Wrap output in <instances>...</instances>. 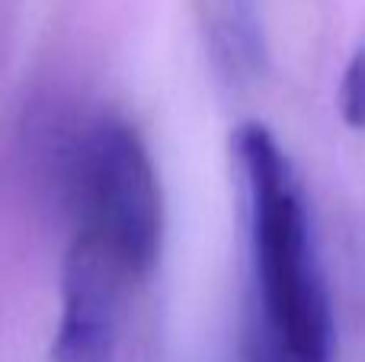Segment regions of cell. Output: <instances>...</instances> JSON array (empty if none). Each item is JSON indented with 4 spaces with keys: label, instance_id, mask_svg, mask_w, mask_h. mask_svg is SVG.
<instances>
[{
    "label": "cell",
    "instance_id": "obj_1",
    "mask_svg": "<svg viewBox=\"0 0 365 362\" xmlns=\"http://www.w3.org/2000/svg\"><path fill=\"white\" fill-rule=\"evenodd\" d=\"M247 209L250 324L240 362H334V311L295 164L263 122L231 138Z\"/></svg>",
    "mask_w": 365,
    "mask_h": 362
},
{
    "label": "cell",
    "instance_id": "obj_5",
    "mask_svg": "<svg viewBox=\"0 0 365 362\" xmlns=\"http://www.w3.org/2000/svg\"><path fill=\"white\" fill-rule=\"evenodd\" d=\"M336 109H340L343 125H349L353 132H365V42L349 55L340 74Z\"/></svg>",
    "mask_w": 365,
    "mask_h": 362
},
{
    "label": "cell",
    "instance_id": "obj_2",
    "mask_svg": "<svg viewBox=\"0 0 365 362\" xmlns=\"http://www.w3.org/2000/svg\"><path fill=\"white\" fill-rule=\"evenodd\" d=\"M74 234L103 247L132 282L148 279L164 250V192L145 138L103 115L71 157Z\"/></svg>",
    "mask_w": 365,
    "mask_h": 362
},
{
    "label": "cell",
    "instance_id": "obj_4",
    "mask_svg": "<svg viewBox=\"0 0 365 362\" xmlns=\"http://www.w3.org/2000/svg\"><path fill=\"white\" fill-rule=\"evenodd\" d=\"M205 29L218 61L231 71H253L263 58L257 0H202Z\"/></svg>",
    "mask_w": 365,
    "mask_h": 362
},
{
    "label": "cell",
    "instance_id": "obj_3",
    "mask_svg": "<svg viewBox=\"0 0 365 362\" xmlns=\"http://www.w3.org/2000/svg\"><path fill=\"white\" fill-rule=\"evenodd\" d=\"M128 282L106 250L83 234H71L61 260V311L48 350L51 362H115Z\"/></svg>",
    "mask_w": 365,
    "mask_h": 362
}]
</instances>
